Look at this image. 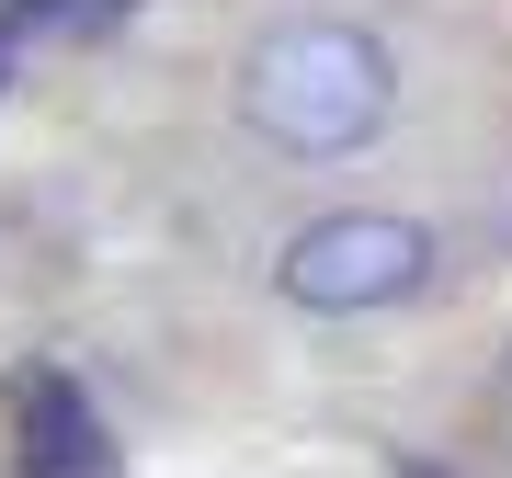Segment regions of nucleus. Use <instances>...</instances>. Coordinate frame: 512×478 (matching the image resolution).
I'll list each match as a JSON object with an SVG mask.
<instances>
[{
  "label": "nucleus",
  "mask_w": 512,
  "mask_h": 478,
  "mask_svg": "<svg viewBox=\"0 0 512 478\" xmlns=\"http://www.w3.org/2000/svg\"><path fill=\"white\" fill-rule=\"evenodd\" d=\"M239 114H251V137L285 148V160H353V148L399 114V57H387L365 23H285V35H262L251 69H239Z\"/></svg>",
  "instance_id": "1"
},
{
  "label": "nucleus",
  "mask_w": 512,
  "mask_h": 478,
  "mask_svg": "<svg viewBox=\"0 0 512 478\" xmlns=\"http://www.w3.org/2000/svg\"><path fill=\"white\" fill-rule=\"evenodd\" d=\"M285 308L308 319H365V308H399V296L433 285V228L421 217H387V205H342V217H308L274 262Z\"/></svg>",
  "instance_id": "2"
},
{
  "label": "nucleus",
  "mask_w": 512,
  "mask_h": 478,
  "mask_svg": "<svg viewBox=\"0 0 512 478\" xmlns=\"http://www.w3.org/2000/svg\"><path fill=\"white\" fill-rule=\"evenodd\" d=\"M23 478H114V444L69 376H23Z\"/></svg>",
  "instance_id": "3"
},
{
  "label": "nucleus",
  "mask_w": 512,
  "mask_h": 478,
  "mask_svg": "<svg viewBox=\"0 0 512 478\" xmlns=\"http://www.w3.org/2000/svg\"><path fill=\"white\" fill-rule=\"evenodd\" d=\"M137 0H12V23L0 35H35V23H69V35H103V23H126Z\"/></svg>",
  "instance_id": "4"
},
{
  "label": "nucleus",
  "mask_w": 512,
  "mask_h": 478,
  "mask_svg": "<svg viewBox=\"0 0 512 478\" xmlns=\"http://www.w3.org/2000/svg\"><path fill=\"white\" fill-rule=\"evenodd\" d=\"M399 478H444V467H421V456H399Z\"/></svg>",
  "instance_id": "5"
},
{
  "label": "nucleus",
  "mask_w": 512,
  "mask_h": 478,
  "mask_svg": "<svg viewBox=\"0 0 512 478\" xmlns=\"http://www.w3.org/2000/svg\"><path fill=\"white\" fill-rule=\"evenodd\" d=\"M0 80H12V35H0Z\"/></svg>",
  "instance_id": "6"
}]
</instances>
